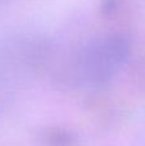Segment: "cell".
Wrapping results in <instances>:
<instances>
[{"label": "cell", "mask_w": 145, "mask_h": 146, "mask_svg": "<svg viewBox=\"0 0 145 146\" xmlns=\"http://www.w3.org/2000/svg\"><path fill=\"white\" fill-rule=\"evenodd\" d=\"M127 55L128 44L121 36L110 35L94 40L78 56V77L91 87L103 86L117 74Z\"/></svg>", "instance_id": "obj_1"}, {"label": "cell", "mask_w": 145, "mask_h": 146, "mask_svg": "<svg viewBox=\"0 0 145 146\" xmlns=\"http://www.w3.org/2000/svg\"><path fill=\"white\" fill-rule=\"evenodd\" d=\"M0 1H1V0H0Z\"/></svg>", "instance_id": "obj_2"}]
</instances>
